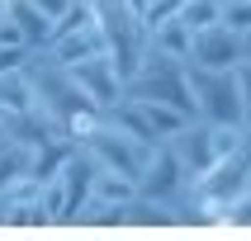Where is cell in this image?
Instances as JSON below:
<instances>
[{
    "instance_id": "obj_1",
    "label": "cell",
    "mask_w": 251,
    "mask_h": 241,
    "mask_svg": "<svg viewBox=\"0 0 251 241\" xmlns=\"http://www.w3.org/2000/svg\"><path fill=\"white\" fill-rule=\"evenodd\" d=\"M180 66H185V90L195 99V118L247 128V118H251V62H237L227 71H209V66H195V62H180Z\"/></svg>"
},
{
    "instance_id": "obj_2",
    "label": "cell",
    "mask_w": 251,
    "mask_h": 241,
    "mask_svg": "<svg viewBox=\"0 0 251 241\" xmlns=\"http://www.w3.org/2000/svg\"><path fill=\"white\" fill-rule=\"evenodd\" d=\"M124 95L128 99H161V104H176L180 113H190L195 118V99H190V90H185V66L176 62V57H161V52H142L138 71L124 81Z\"/></svg>"
},
{
    "instance_id": "obj_3",
    "label": "cell",
    "mask_w": 251,
    "mask_h": 241,
    "mask_svg": "<svg viewBox=\"0 0 251 241\" xmlns=\"http://www.w3.org/2000/svg\"><path fill=\"white\" fill-rule=\"evenodd\" d=\"M81 152L90 156L100 170H114V175H128V180H138L142 166H147V152H152V147H142V142L124 137V132H114V128L100 118L95 132L81 142Z\"/></svg>"
},
{
    "instance_id": "obj_4",
    "label": "cell",
    "mask_w": 251,
    "mask_h": 241,
    "mask_svg": "<svg viewBox=\"0 0 251 241\" xmlns=\"http://www.w3.org/2000/svg\"><path fill=\"white\" fill-rule=\"evenodd\" d=\"M185 62L209 66V71H227V66H237V62H251V33H232L227 24L195 28V33H190Z\"/></svg>"
},
{
    "instance_id": "obj_5",
    "label": "cell",
    "mask_w": 251,
    "mask_h": 241,
    "mask_svg": "<svg viewBox=\"0 0 251 241\" xmlns=\"http://www.w3.org/2000/svg\"><path fill=\"white\" fill-rule=\"evenodd\" d=\"M133 189H138L142 198H152V203H180L185 189H190V175L180 170V161L171 156L166 142H156L152 152H147V166H142V175L133 180Z\"/></svg>"
},
{
    "instance_id": "obj_6",
    "label": "cell",
    "mask_w": 251,
    "mask_h": 241,
    "mask_svg": "<svg viewBox=\"0 0 251 241\" xmlns=\"http://www.w3.org/2000/svg\"><path fill=\"white\" fill-rule=\"evenodd\" d=\"M67 76L76 81V90H81L95 109H109V104H119V99H124V81H119V71H114L109 52H95V57L71 62Z\"/></svg>"
},
{
    "instance_id": "obj_7",
    "label": "cell",
    "mask_w": 251,
    "mask_h": 241,
    "mask_svg": "<svg viewBox=\"0 0 251 241\" xmlns=\"http://www.w3.org/2000/svg\"><path fill=\"white\" fill-rule=\"evenodd\" d=\"M48 62H57V66H71V62H81V57H95L104 52V38H100V28H76V33H62V38H52L48 47H38Z\"/></svg>"
},
{
    "instance_id": "obj_8",
    "label": "cell",
    "mask_w": 251,
    "mask_h": 241,
    "mask_svg": "<svg viewBox=\"0 0 251 241\" xmlns=\"http://www.w3.org/2000/svg\"><path fill=\"white\" fill-rule=\"evenodd\" d=\"M142 38H147V47L161 57H176V62H185V52H190V28L180 24V19H161V24H147L142 28Z\"/></svg>"
},
{
    "instance_id": "obj_9",
    "label": "cell",
    "mask_w": 251,
    "mask_h": 241,
    "mask_svg": "<svg viewBox=\"0 0 251 241\" xmlns=\"http://www.w3.org/2000/svg\"><path fill=\"white\" fill-rule=\"evenodd\" d=\"M5 14H10L14 24H19V33H24V47H28V52H38V47H48V33H52V19H48L43 10H33L28 0H14V5H10Z\"/></svg>"
},
{
    "instance_id": "obj_10",
    "label": "cell",
    "mask_w": 251,
    "mask_h": 241,
    "mask_svg": "<svg viewBox=\"0 0 251 241\" xmlns=\"http://www.w3.org/2000/svg\"><path fill=\"white\" fill-rule=\"evenodd\" d=\"M138 194V189H133V180H128V175H114V170H100L95 166V175H90V194L85 198H100V203H124V198H133Z\"/></svg>"
},
{
    "instance_id": "obj_11",
    "label": "cell",
    "mask_w": 251,
    "mask_h": 241,
    "mask_svg": "<svg viewBox=\"0 0 251 241\" xmlns=\"http://www.w3.org/2000/svg\"><path fill=\"white\" fill-rule=\"evenodd\" d=\"M19 109H33V90H28L24 66L0 76V113H19Z\"/></svg>"
},
{
    "instance_id": "obj_12",
    "label": "cell",
    "mask_w": 251,
    "mask_h": 241,
    "mask_svg": "<svg viewBox=\"0 0 251 241\" xmlns=\"http://www.w3.org/2000/svg\"><path fill=\"white\" fill-rule=\"evenodd\" d=\"M176 19H180L190 33H195V28H209V24H218V0H185Z\"/></svg>"
},
{
    "instance_id": "obj_13",
    "label": "cell",
    "mask_w": 251,
    "mask_h": 241,
    "mask_svg": "<svg viewBox=\"0 0 251 241\" xmlns=\"http://www.w3.org/2000/svg\"><path fill=\"white\" fill-rule=\"evenodd\" d=\"M218 24L232 33H251V0H218Z\"/></svg>"
},
{
    "instance_id": "obj_14",
    "label": "cell",
    "mask_w": 251,
    "mask_h": 241,
    "mask_svg": "<svg viewBox=\"0 0 251 241\" xmlns=\"http://www.w3.org/2000/svg\"><path fill=\"white\" fill-rule=\"evenodd\" d=\"M24 62H28V47H5V43H0V76L14 71V66H24Z\"/></svg>"
},
{
    "instance_id": "obj_15",
    "label": "cell",
    "mask_w": 251,
    "mask_h": 241,
    "mask_svg": "<svg viewBox=\"0 0 251 241\" xmlns=\"http://www.w3.org/2000/svg\"><path fill=\"white\" fill-rule=\"evenodd\" d=\"M28 5H33V10H43V14H48V19H57V14L67 10L71 0H28Z\"/></svg>"
}]
</instances>
